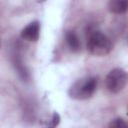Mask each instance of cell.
Wrapping results in <instances>:
<instances>
[{
	"label": "cell",
	"mask_w": 128,
	"mask_h": 128,
	"mask_svg": "<svg viewBox=\"0 0 128 128\" xmlns=\"http://www.w3.org/2000/svg\"><path fill=\"white\" fill-rule=\"evenodd\" d=\"M65 40L72 52H77L80 49V40L78 35L73 30H68L65 33Z\"/></svg>",
	"instance_id": "cell-6"
},
{
	"label": "cell",
	"mask_w": 128,
	"mask_h": 128,
	"mask_svg": "<svg viewBox=\"0 0 128 128\" xmlns=\"http://www.w3.org/2000/svg\"><path fill=\"white\" fill-rule=\"evenodd\" d=\"M20 37L29 42H36L40 37L39 21H32L27 24L20 32Z\"/></svg>",
	"instance_id": "cell-4"
},
{
	"label": "cell",
	"mask_w": 128,
	"mask_h": 128,
	"mask_svg": "<svg viewBox=\"0 0 128 128\" xmlns=\"http://www.w3.org/2000/svg\"><path fill=\"white\" fill-rule=\"evenodd\" d=\"M128 83V74L122 68L112 69L105 78V85L108 91L113 94L121 92Z\"/></svg>",
	"instance_id": "cell-3"
},
{
	"label": "cell",
	"mask_w": 128,
	"mask_h": 128,
	"mask_svg": "<svg viewBox=\"0 0 128 128\" xmlns=\"http://www.w3.org/2000/svg\"><path fill=\"white\" fill-rule=\"evenodd\" d=\"M87 50L94 56H105L112 50L111 40L100 31H93L87 39Z\"/></svg>",
	"instance_id": "cell-2"
},
{
	"label": "cell",
	"mask_w": 128,
	"mask_h": 128,
	"mask_svg": "<svg viewBox=\"0 0 128 128\" xmlns=\"http://www.w3.org/2000/svg\"><path fill=\"white\" fill-rule=\"evenodd\" d=\"M97 78L94 76H88L81 78L74 82L69 90L68 95L75 100H86L93 96L97 88Z\"/></svg>",
	"instance_id": "cell-1"
},
{
	"label": "cell",
	"mask_w": 128,
	"mask_h": 128,
	"mask_svg": "<svg viewBox=\"0 0 128 128\" xmlns=\"http://www.w3.org/2000/svg\"><path fill=\"white\" fill-rule=\"evenodd\" d=\"M107 8L111 13L124 14L128 11V0H110Z\"/></svg>",
	"instance_id": "cell-5"
},
{
	"label": "cell",
	"mask_w": 128,
	"mask_h": 128,
	"mask_svg": "<svg viewBox=\"0 0 128 128\" xmlns=\"http://www.w3.org/2000/svg\"><path fill=\"white\" fill-rule=\"evenodd\" d=\"M13 64H14V67L19 75V77L23 80V81H28L29 80V72H28V69L26 68L25 64L23 63L22 59L18 56V55H14L13 57Z\"/></svg>",
	"instance_id": "cell-7"
},
{
	"label": "cell",
	"mask_w": 128,
	"mask_h": 128,
	"mask_svg": "<svg viewBox=\"0 0 128 128\" xmlns=\"http://www.w3.org/2000/svg\"><path fill=\"white\" fill-rule=\"evenodd\" d=\"M108 128H128V122L121 117H117L109 122Z\"/></svg>",
	"instance_id": "cell-8"
},
{
	"label": "cell",
	"mask_w": 128,
	"mask_h": 128,
	"mask_svg": "<svg viewBox=\"0 0 128 128\" xmlns=\"http://www.w3.org/2000/svg\"><path fill=\"white\" fill-rule=\"evenodd\" d=\"M60 115L57 113V112H53L52 115H51V118L49 119V121L46 123L45 125V128H56L59 123H60Z\"/></svg>",
	"instance_id": "cell-9"
}]
</instances>
